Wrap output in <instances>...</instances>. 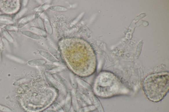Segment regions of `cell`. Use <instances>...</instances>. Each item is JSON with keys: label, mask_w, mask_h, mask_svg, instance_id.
<instances>
[{"label": "cell", "mask_w": 169, "mask_h": 112, "mask_svg": "<svg viewBox=\"0 0 169 112\" xmlns=\"http://www.w3.org/2000/svg\"><path fill=\"white\" fill-rule=\"evenodd\" d=\"M169 73H157L148 76L143 82L145 95L150 100L158 102L162 100L168 92Z\"/></svg>", "instance_id": "1"}, {"label": "cell", "mask_w": 169, "mask_h": 112, "mask_svg": "<svg viewBox=\"0 0 169 112\" xmlns=\"http://www.w3.org/2000/svg\"><path fill=\"white\" fill-rule=\"evenodd\" d=\"M99 77L101 96L108 98L121 93L122 83L113 73L106 71L102 72Z\"/></svg>", "instance_id": "2"}, {"label": "cell", "mask_w": 169, "mask_h": 112, "mask_svg": "<svg viewBox=\"0 0 169 112\" xmlns=\"http://www.w3.org/2000/svg\"><path fill=\"white\" fill-rule=\"evenodd\" d=\"M52 76L54 79L56 80L57 82L59 83V84L65 86L69 89H71V85L69 84L67 81L60 75L57 74H53L52 75Z\"/></svg>", "instance_id": "3"}, {"label": "cell", "mask_w": 169, "mask_h": 112, "mask_svg": "<svg viewBox=\"0 0 169 112\" xmlns=\"http://www.w3.org/2000/svg\"><path fill=\"white\" fill-rule=\"evenodd\" d=\"M46 78L47 82L49 84L61 92H65V89H64L63 87L59 83L57 82L56 80L50 77V76H47Z\"/></svg>", "instance_id": "4"}, {"label": "cell", "mask_w": 169, "mask_h": 112, "mask_svg": "<svg viewBox=\"0 0 169 112\" xmlns=\"http://www.w3.org/2000/svg\"><path fill=\"white\" fill-rule=\"evenodd\" d=\"M72 105V98L70 94H68L66 97L65 104V111L66 112L70 111Z\"/></svg>", "instance_id": "5"}, {"label": "cell", "mask_w": 169, "mask_h": 112, "mask_svg": "<svg viewBox=\"0 0 169 112\" xmlns=\"http://www.w3.org/2000/svg\"><path fill=\"white\" fill-rule=\"evenodd\" d=\"M46 63V61L43 59H34L28 62V65L31 66H40L44 65Z\"/></svg>", "instance_id": "6"}, {"label": "cell", "mask_w": 169, "mask_h": 112, "mask_svg": "<svg viewBox=\"0 0 169 112\" xmlns=\"http://www.w3.org/2000/svg\"><path fill=\"white\" fill-rule=\"evenodd\" d=\"M39 53L40 55L43 57L44 58L52 62H57L56 59L53 56H52L51 55L48 53V52L43 51H39Z\"/></svg>", "instance_id": "7"}, {"label": "cell", "mask_w": 169, "mask_h": 112, "mask_svg": "<svg viewBox=\"0 0 169 112\" xmlns=\"http://www.w3.org/2000/svg\"><path fill=\"white\" fill-rule=\"evenodd\" d=\"M77 81L78 84L82 85L83 87L89 90L92 89V87L90 86V85L88 84L85 81L79 78H77Z\"/></svg>", "instance_id": "8"}, {"label": "cell", "mask_w": 169, "mask_h": 112, "mask_svg": "<svg viewBox=\"0 0 169 112\" xmlns=\"http://www.w3.org/2000/svg\"><path fill=\"white\" fill-rule=\"evenodd\" d=\"M96 107L91 105L80 108L78 112H89L93 111L96 109Z\"/></svg>", "instance_id": "9"}, {"label": "cell", "mask_w": 169, "mask_h": 112, "mask_svg": "<svg viewBox=\"0 0 169 112\" xmlns=\"http://www.w3.org/2000/svg\"><path fill=\"white\" fill-rule=\"evenodd\" d=\"M72 104L74 110L76 112H78L80 108L77 99L75 98H72Z\"/></svg>", "instance_id": "10"}, {"label": "cell", "mask_w": 169, "mask_h": 112, "mask_svg": "<svg viewBox=\"0 0 169 112\" xmlns=\"http://www.w3.org/2000/svg\"><path fill=\"white\" fill-rule=\"evenodd\" d=\"M49 51L51 54H53L57 59L61 61V58L60 54L58 53L56 50L54 49L50 48L49 49Z\"/></svg>", "instance_id": "11"}, {"label": "cell", "mask_w": 169, "mask_h": 112, "mask_svg": "<svg viewBox=\"0 0 169 112\" xmlns=\"http://www.w3.org/2000/svg\"><path fill=\"white\" fill-rule=\"evenodd\" d=\"M70 80L71 85L75 89H77L78 87L77 82V79H76L74 76L71 75L70 77Z\"/></svg>", "instance_id": "12"}, {"label": "cell", "mask_w": 169, "mask_h": 112, "mask_svg": "<svg viewBox=\"0 0 169 112\" xmlns=\"http://www.w3.org/2000/svg\"><path fill=\"white\" fill-rule=\"evenodd\" d=\"M94 99L95 105H96L97 108L98 109L99 111V112H103V109H102L101 104L99 103L98 99L95 97L94 98Z\"/></svg>", "instance_id": "13"}, {"label": "cell", "mask_w": 169, "mask_h": 112, "mask_svg": "<svg viewBox=\"0 0 169 112\" xmlns=\"http://www.w3.org/2000/svg\"><path fill=\"white\" fill-rule=\"evenodd\" d=\"M54 106L55 108L57 111L58 112H66L65 110L63 109L61 105L59 103L55 102L54 104Z\"/></svg>", "instance_id": "14"}, {"label": "cell", "mask_w": 169, "mask_h": 112, "mask_svg": "<svg viewBox=\"0 0 169 112\" xmlns=\"http://www.w3.org/2000/svg\"><path fill=\"white\" fill-rule=\"evenodd\" d=\"M57 67V66L54 65H46L42 66V69L45 70H50Z\"/></svg>", "instance_id": "15"}, {"label": "cell", "mask_w": 169, "mask_h": 112, "mask_svg": "<svg viewBox=\"0 0 169 112\" xmlns=\"http://www.w3.org/2000/svg\"><path fill=\"white\" fill-rule=\"evenodd\" d=\"M51 9L52 10L55 11H65L67 10L65 8H63V7L58 6H54L51 7Z\"/></svg>", "instance_id": "16"}, {"label": "cell", "mask_w": 169, "mask_h": 112, "mask_svg": "<svg viewBox=\"0 0 169 112\" xmlns=\"http://www.w3.org/2000/svg\"><path fill=\"white\" fill-rule=\"evenodd\" d=\"M0 111L2 112H12L11 109L6 106L0 104Z\"/></svg>", "instance_id": "17"}, {"label": "cell", "mask_w": 169, "mask_h": 112, "mask_svg": "<svg viewBox=\"0 0 169 112\" xmlns=\"http://www.w3.org/2000/svg\"><path fill=\"white\" fill-rule=\"evenodd\" d=\"M82 99L84 100L86 102L87 104H91V102H90V100L88 99L86 97L84 96V95H82Z\"/></svg>", "instance_id": "18"}, {"label": "cell", "mask_w": 169, "mask_h": 112, "mask_svg": "<svg viewBox=\"0 0 169 112\" xmlns=\"http://www.w3.org/2000/svg\"><path fill=\"white\" fill-rule=\"evenodd\" d=\"M47 112H58L57 111H54L53 110H52V109H48L46 111Z\"/></svg>", "instance_id": "19"}]
</instances>
